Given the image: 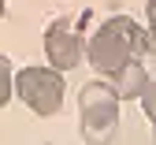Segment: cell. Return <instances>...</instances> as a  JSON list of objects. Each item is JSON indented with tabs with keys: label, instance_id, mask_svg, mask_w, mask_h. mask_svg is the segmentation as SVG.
I'll return each instance as SVG.
<instances>
[{
	"label": "cell",
	"instance_id": "cell-1",
	"mask_svg": "<svg viewBox=\"0 0 156 145\" xmlns=\"http://www.w3.org/2000/svg\"><path fill=\"white\" fill-rule=\"evenodd\" d=\"M141 52H149V34L134 23L130 15H112L93 30V37L86 41V60L97 74H115L123 63L138 60Z\"/></svg>",
	"mask_w": 156,
	"mask_h": 145
},
{
	"label": "cell",
	"instance_id": "cell-2",
	"mask_svg": "<svg viewBox=\"0 0 156 145\" xmlns=\"http://www.w3.org/2000/svg\"><path fill=\"white\" fill-rule=\"evenodd\" d=\"M78 119H82V138L86 141H108L119 127V93L112 82L93 78L78 93Z\"/></svg>",
	"mask_w": 156,
	"mask_h": 145
},
{
	"label": "cell",
	"instance_id": "cell-3",
	"mask_svg": "<svg viewBox=\"0 0 156 145\" xmlns=\"http://www.w3.org/2000/svg\"><path fill=\"white\" fill-rule=\"evenodd\" d=\"M15 93L19 100L37 112V115H56L63 108V71H56V67H23L15 74Z\"/></svg>",
	"mask_w": 156,
	"mask_h": 145
},
{
	"label": "cell",
	"instance_id": "cell-4",
	"mask_svg": "<svg viewBox=\"0 0 156 145\" xmlns=\"http://www.w3.org/2000/svg\"><path fill=\"white\" fill-rule=\"evenodd\" d=\"M45 56L56 71H71L86 56V37L74 19H52L45 30Z\"/></svg>",
	"mask_w": 156,
	"mask_h": 145
},
{
	"label": "cell",
	"instance_id": "cell-5",
	"mask_svg": "<svg viewBox=\"0 0 156 145\" xmlns=\"http://www.w3.org/2000/svg\"><path fill=\"white\" fill-rule=\"evenodd\" d=\"M108 82H112V89L119 93V100H138L141 89H145V82H149V74H145V67L138 60H130V63H123L115 74H108Z\"/></svg>",
	"mask_w": 156,
	"mask_h": 145
},
{
	"label": "cell",
	"instance_id": "cell-6",
	"mask_svg": "<svg viewBox=\"0 0 156 145\" xmlns=\"http://www.w3.org/2000/svg\"><path fill=\"white\" fill-rule=\"evenodd\" d=\"M11 93H15V71H11V60L0 56V108L11 100Z\"/></svg>",
	"mask_w": 156,
	"mask_h": 145
},
{
	"label": "cell",
	"instance_id": "cell-7",
	"mask_svg": "<svg viewBox=\"0 0 156 145\" xmlns=\"http://www.w3.org/2000/svg\"><path fill=\"white\" fill-rule=\"evenodd\" d=\"M141 108H145V115H149V123H152V141H156V78H149L145 82V89H141Z\"/></svg>",
	"mask_w": 156,
	"mask_h": 145
},
{
	"label": "cell",
	"instance_id": "cell-8",
	"mask_svg": "<svg viewBox=\"0 0 156 145\" xmlns=\"http://www.w3.org/2000/svg\"><path fill=\"white\" fill-rule=\"evenodd\" d=\"M145 19H149V49H156V0H149L145 4Z\"/></svg>",
	"mask_w": 156,
	"mask_h": 145
},
{
	"label": "cell",
	"instance_id": "cell-9",
	"mask_svg": "<svg viewBox=\"0 0 156 145\" xmlns=\"http://www.w3.org/2000/svg\"><path fill=\"white\" fill-rule=\"evenodd\" d=\"M0 19H4V0H0Z\"/></svg>",
	"mask_w": 156,
	"mask_h": 145
}]
</instances>
